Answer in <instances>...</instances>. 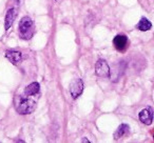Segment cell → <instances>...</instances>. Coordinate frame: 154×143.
<instances>
[{
  "mask_svg": "<svg viewBox=\"0 0 154 143\" xmlns=\"http://www.w3.org/2000/svg\"><path fill=\"white\" fill-rule=\"evenodd\" d=\"M14 106L20 115H29L36 109V101L30 98V96H20L16 95L14 98Z\"/></svg>",
  "mask_w": 154,
  "mask_h": 143,
  "instance_id": "cell-1",
  "label": "cell"
},
{
  "mask_svg": "<svg viewBox=\"0 0 154 143\" xmlns=\"http://www.w3.org/2000/svg\"><path fill=\"white\" fill-rule=\"evenodd\" d=\"M18 32H19V36L22 39L30 40L35 34L34 21L30 17H28V16L21 18V20L19 22V25H18Z\"/></svg>",
  "mask_w": 154,
  "mask_h": 143,
  "instance_id": "cell-2",
  "label": "cell"
},
{
  "mask_svg": "<svg viewBox=\"0 0 154 143\" xmlns=\"http://www.w3.org/2000/svg\"><path fill=\"white\" fill-rule=\"evenodd\" d=\"M84 92V82L80 78H75L70 83V94L73 99H76Z\"/></svg>",
  "mask_w": 154,
  "mask_h": 143,
  "instance_id": "cell-3",
  "label": "cell"
},
{
  "mask_svg": "<svg viewBox=\"0 0 154 143\" xmlns=\"http://www.w3.org/2000/svg\"><path fill=\"white\" fill-rule=\"evenodd\" d=\"M95 74L98 77H109L111 74V70L108 63L103 59H99L95 64Z\"/></svg>",
  "mask_w": 154,
  "mask_h": 143,
  "instance_id": "cell-4",
  "label": "cell"
},
{
  "mask_svg": "<svg viewBox=\"0 0 154 143\" xmlns=\"http://www.w3.org/2000/svg\"><path fill=\"white\" fill-rule=\"evenodd\" d=\"M5 57L14 65H17V64H19L22 61L21 52L15 51V49H9V51L5 52Z\"/></svg>",
  "mask_w": 154,
  "mask_h": 143,
  "instance_id": "cell-5",
  "label": "cell"
},
{
  "mask_svg": "<svg viewBox=\"0 0 154 143\" xmlns=\"http://www.w3.org/2000/svg\"><path fill=\"white\" fill-rule=\"evenodd\" d=\"M138 117H139V120H140L143 124L150 125V124H152V121H153V111H152L151 107L143 109V111L139 113Z\"/></svg>",
  "mask_w": 154,
  "mask_h": 143,
  "instance_id": "cell-6",
  "label": "cell"
},
{
  "mask_svg": "<svg viewBox=\"0 0 154 143\" xmlns=\"http://www.w3.org/2000/svg\"><path fill=\"white\" fill-rule=\"evenodd\" d=\"M16 16H17V11H16L15 7H11V9L8 10L7 14H5V28L7 31L10 30L11 26L13 25Z\"/></svg>",
  "mask_w": 154,
  "mask_h": 143,
  "instance_id": "cell-7",
  "label": "cell"
},
{
  "mask_svg": "<svg viewBox=\"0 0 154 143\" xmlns=\"http://www.w3.org/2000/svg\"><path fill=\"white\" fill-rule=\"evenodd\" d=\"M128 38H127L126 35H117L115 36V38L113 39L114 46L117 51H124L126 49V47L128 46Z\"/></svg>",
  "mask_w": 154,
  "mask_h": 143,
  "instance_id": "cell-8",
  "label": "cell"
},
{
  "mask_svg": "<svg viewBox=\"0 0 154 143\" xmlns=\"http://www.w3.org/2000/svg\"><path fill=\"white\" fill-rule=\"evenodd\" d=\"M40 91V85H39L38 82H32L30 83L29 85L26 86L23 91V94L26 95V96H30V97H34L35 95H37Z\"/></svg>",
  "mask_w": 154,
  "mask_h": 143,
  "instance_id": "cell-9",
  "label": "cell"
},
{
  "mask_svg": "<svg viewBox=\"0 0 154 143\" xmlns=\"http://www.w3.org/2000/svg\"><path fill=\"white\" fill-rule=\"evenodd\" d=\"M129 132H130V127H129L128 124H120L117 130H116V132L114 133V139L119 140V139L128 136Z\"/></svg>",
  "mask_w": 154,
  "mask_h": 143,
  "instance_id": "cell-10",
  "label": "cell"
},
{
  "mask_svg": "<svg viewBox=\"0 0 154 143\" xmlns=\"http://www.w3.org/2000/svg\"><path fill=\"white\" fill-rule=\"evenodd\" d=\"M152 28V23L147 19V18H141L139 20V22L136 24V28L141 32H147V31H150Z\"/></svg>",
  "mask_w": 154,
  "mask_h": 143,
  "instance_id": "cell-11",
  "label": "cell"
},
{
  "mask_svg": "<svg viewBox=\"0 0 154 143\" xmlns=\"http://www.w3.org/2000/svg\"><path fill=\"white\" fill-rule=\"evenodd\" d=\"M82 142H90V140H88V139H86V138H84V139H82Z\"/></svg>",
  "mask_w": 154,
  "mask_h": 143,
  "instance_id": "cell-12",
  "label": "cell"
},
{
  "mask_svg": "<svg viewBox=\"0 0 154 143\" xmlns=\"http://www.w3.org/2000/svg\"><path fill=\"white\" fill-rule=\"evenodd\" d=\"M55 1H57V2H59V1H60V0H55Z\"/></svg>",
  "mask_w": 154,
  "mask_h": 143,
  "instance_id": "cell-13",
  "label": "cell"
}]
</instances>
